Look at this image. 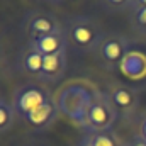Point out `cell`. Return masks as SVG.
Masks as SVG:
<instances>
[{
  "instance_id": "1",
  "label": "cell",
  "mask_w": 146,
  "mask_h": 146,
  "mask_svg": "<svg viewBox=\"0 0 146 146\" xmlns=\"http://www.w3.org/2000/svg\"><path fill=\"white\" fill-rule=\"evenodd\" d=\"M92 100H94V90H90L87 85L78 83V82L63 87L56 97L60 112L82 129L85 127Z\"/></svg>"
},
{
  "instance_id": "2",
  "label": "cell",
  "mask_w": 146,
  "mask_h": 146,
  "mask_svg": "<svg viewBox=\"0 0 146 146\" xmlns=\"http://www.w3.org/2000/svg\"><path fill=\"white\" fill-rule=\"evenodd\" d=\"M68 42L78 53H95L104 41L106 33L100 24L88 15H73L66 26Z\"/></svg>"
},
{
  "instance_id": "3",
  "label": "cell",
  "mask_w": 146,
  "mask_h": 146,
  "mask_svg": "<svg viewBox=\"0 0 146 146\" xmlns=\"http://www.w3.org/2000/svg\"><path fill=\"white\" fill-rule=\"evenodd\" d=\"M119 112L110 102L107 92L94 90V100L88 109L87 122L83 131L88 133H99V131H109L114 129V124L117 122Z\"/></svg>"
},
{
  "instance_id": "4",
  "label": "cell",
  "mask_w": 146,
  "mask_h": 146,
  "mask_svg": "<svg viewBox=\"0 0 146 146\" xmlns=\"http://www.w3.org/2000/svg\"><path fill=\"white\" fill-rule=\"evenodd\" d=\"M49 99H53V97L49 95V92L46 88L37 87V85H22L14 94L12 107L21 119H24L27 114H31L33 110H36L42 104H46Z\"/></svg>"
},
{
  "instance_id": "5",
  "label": "cell",
  "mask_w": 146,
  "mask_h": 146,
  "mask_svg": "<svg viewBox=\"0 0 146 146\" xmlns=\"http://www.w3.org/2000/svg\"><path fill=\"white\" fill-rule=\"evenodd\" d=\"M127 49H129V42L126 37L119 36V34H110V36L104 37V41L100 42L95 54L102 66L117 68L124 61V58L129 54Z\"/></svg>"
},
{
  "instance_id": "6",
  "label": "cell",
  "mask_w": 146,
  "mask_h": 146,
  "mask_svg": "<svg viewBox=\"0 0 146 146\" xmlns=\"http://www.w3.org/2000/svg\"><path fill=\"white\" fill-rule=\"evenodd\" d=\"M107 95H109L110 102L114 104V107L117 109V112L122 115L133 114L138 107V94L127 85H122V83L110 85Z\"/></svg>"
},
{
  "instance_id": "7",
  "label": "cell",
  "mask_w": 146,
  "mask_h": 146,
  "mask_svg": "<svg viewBox=\"0 0 146 146\" xmlns=\"http://www.w3.org/2000/svg\"><path fill=\"white\" fill-rule=\"evenodd\" d=\"M27 48L39 51L42 56H46V54H54V53H60V51H66V48H68V36H66V31L56 33V34H46V36L31 37Z\"/></svg>"
},
{
  "instance_id": "8",
  "label": "cell",
  "mask_w": 146,
  "mask_h": 146,
  "mask_svg": "<svg viewBox=\"0 0 146 146\" xmlns=\"http://www.w3.org/2000/svg\"><path fill=\"white\" fill-rule=\"evenodd\" d=\"M65 72H66V51L46 54L39 80L42 83H56L65 76Z\"/></svg>"
},
{
  "instance_id": "9",
  "label": "cell",
  "mask_w": 146,
  "mask_h": 146,
  "mask_svg": "<svg viewBox=\"0 0 146 146\" xmlns=\"http://www.w3.org/2000/svg\"><path fill=\"white\" fill-rule=\"evenodd\" d=\"M27 31L31 37L36 36H46V34H56V33H63V26L60 22V19H56L53 14H33L27 19Z\"/></svg>"
},
{
  "instance_id": "10",
  "label": "cell",
  "mask_w": 146,
  "mask_h": 146,
  "mask_svg": "<svg viewBox=\"0 0 146 146\" xmlns=\"http://www.w3.org/2000/svg\"><path fill=\"white\" fill-rule=\"evenodd\" d=\"M60 114L61 112H60V107L56 104V99H49L46 104H42L41 107H37L31 114H27L24 117V121L29 126H33L34 129H46L58 119Z\"/></svg>"
},
{
  "instance_id": "11",
  "label": "cell",
  "mask_w": 146,
  "mask_h": 146,
  "mask_svg": "<svg viewBox=\"0 0 146 146\" xmlns=\"http://www.w3.org/2000/svg\"><path fill=\"white\" fill-rule=\"evenodd\" d=\"M82 143L87 146H124L126 145L117 136V133L114 129L99 131V133H88V134H85Z\"/></svg>"
},
{
  "instance_id": "12",
  "label": "cell",
  "mask_w": 146,
  "mask_h": 146,
  "mask_svg": "<svg viewBox=\"0 0 146 146\" xmlns=\"http://www.w3.org/2000/svg\"><path fill=\"white\" fill-rule=\"evenodd\" d=\"M42 63H44V56L39 51L31 49V48H27V51L22 54V60H21L24 72H27L29 75H33L36 78H39V75L42 72Z\"/></svg>"
},
{
  "instance_id": "13",
  "label": "cell",
  "mask_w": 146,
  "mask_h": 146,
  "mask_svg": "<svg viewBox=\"0 0 146 146\" xmlns=\"http://www.w3.org/2000/svg\"><path fill=\"white\" fill-rule=\"evenodd\" d=\"M15 110L12 107V104H7L5 100L0 99V133L10 129V126L14 124L15 119Z\"/></svg>"
},
{
  "instance_id": "14",
  "label": "cell",
  "mask_w": 146,
  "mask_h": 146,
  "mask_svg": "<svg viewBox=\"0 0 146 146\" xmlns=\"http://www.w3.org/2000/svg\"><path fill=\"white\" fill-rule=\"evenodd\" d=\"M131 26L136 33L146 36V7H138L131 10Z\"/></svg>"
},
{
  "instance_id": "15",
  "label": "cell",
  "mask_w": 146,
  "mask_h": 146,
  "mask_svg": "<svg viewBox=\"0 0 146 146\" xmlns=\"http://www.w3.org/2000/svg\"><path fill=\"white\" fill-rule=\"evenodd\" d=\"M107 12H126L134 9V0H99Z\"/></svg>"
},
{
  "instance_id": "16",
  "label": "cell",
  "mask_w": 146,
  "mask_h": 146,
  "mask_svg": "<svg viewBox=\"0 0 146 146\" xmlns=\"http://www.w3.org/2000/svg\"><path fill=\"white\" fill-rule=\"evenodd\" d=\"M124 146H146V139L145 138H141L139 134H136L133 139H129Z\"/></svg>"
},
{
  "instance_id": "17",
  "label": "cell",
  "mask_w": 146,
  "mask_h": 146,
  "mask_svg": "<svg viewBox=\"0 0 146 146\" xmlns=\"http://www.w3.org/2000/svg\"><path fill=\"white\" fill-rule=\"evenodd\" d=\"M141 138H145L146 139V114L143 115V119H141V124H139V133H138Z\"/></svg>"
},
{
  "instance_id": "18",
  "label": "cell",
  "mask_w": 146,
  "mask_h": 146,
  "mask_svg": "<svg viewBox=\"0 0 146 146\" xmlns=\"http://www.w3.org/2000/svg\"><path fill=\"white\" fill-rule=\"evenodd\" d=\"M138 7H146V0H134V9Z\"/></svg>"
},
{
  "instance_id": "19",
  "label": "cell",
  "mask_w": 146,
  "mask_h": 146,
  "mask_svg": "<svg viewBox=\"0 0 146 146\" xmlns=\"http://www.w3.org/2000/svg\"><path fill=\"white\" fill-rule=\"evenodd\" d=\"M48 2H53V3H58V2H61V0H48Z\"/></svg>"
},
{
  "instance_id": "20",
  "label": "cell",
  "mask_w": 146,
  "mask_h": 146,
  "mask_svg": "<svg viewBox=\"0 0 146 146\" xmlns=\"http://www.w3.org/2000/svg\"><path fill=\"white\" fill-rule=\"evenodd\" d=\"M80 146H87V145H83V143H80Z\"/></svg>"
}]
</instances>
